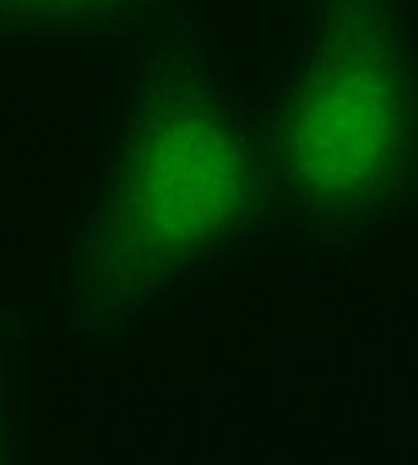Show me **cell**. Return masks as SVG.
Returning a JSON list of instances; mask_svg holds the SVG:
<instances>
[{
	"mask_svg": "<svg viewBox=\"0 0 418 465\" xmlns=\"http://www.w3.org/2000/svg\"><path fill=\"white\" fill-rule=\"evenodd\" d=\"M140 11L144 0H0V54L109 38Z\"/></svg>",
	"mask_w": 418,
	"mask_h": 465,
	"instance_id": "2",
	"label": "cell"
},
{
	"mask_svg": "<svg viewBox=\"0 0 418 465\" xmlns=\"http://www.w3.org/2000/svg\"><path fill=\"white\" fill-rule=\"evenodd\" d=\"M289 167L316 187H361L418 133V48L398 0H340L306 41L283 99Z\"/></svg>",
	"mask_w": 418,
	"mask_h": 465,
	"instance_id": "1",
	"label": "cell"
}]
</instances>
